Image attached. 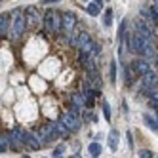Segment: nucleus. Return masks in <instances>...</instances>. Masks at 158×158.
<instances>
[{"label": "nucleus", "instance_id": "f257e3e1", "mask_svg": "<svg viewBox=\"0 0 158 158\" xmlns=\"http://www.w3.org/2000/svg\"><path fill=\"white\" fill-rule=\"evenodd\" d=\"M25 27H27V17L23 15V12H15V17L12 21V29H10V36H12L14 40H17L21 35L25 32Z\"/></svg>", "mask_w": 158, "mask_h": 158}, {"label": "nucleus", "instance_id": "f03ea898", "mask_svg": "<svg viewBox=\"0 0 158 158\" xmlns=\"http://www.w3.org/2000/svg\"><path fill=\"white\" fill-rule=\"evenodd\" d=\"M44 23H46V31L48 32H57L63 27V15L57 14V12H53V10H50V12L44 15Z\"/></svg>", "mask_w": 158, "mask_h": 158}, {"label": "nucleus", "instance_id": "7ed1b4c3", "mask_svg": "<svg viewBox=\"0 0 158 158\" xmlns=\"http://www.w3.org/2000/svg\"><path fill=\"white\" fill-rule=\"evenodd\" d=\"M40 139H42V145H48V143H53L55 139H59L61 137V133H59V128H57V124H46L42 130H40Z\"/></svg>", "mask_w": 158, "mask_h": 158}, {"label": "nucleus", "instance_id": "20e7f679", "mask_svg": "<svg viewBox=\"0 0 158 158\" xmlns=\"http://www.w3.org/2000/svg\"><path fill=\"white\" fill-rule=\"evenodd\" d=\"M78 112H80V110L73 107L69 112H65V114H63V118H61V120L67 124V128H69L71 131L80 130V126H82V120H80V116H78Z\"/></svg>", "mask_w": 158, "mask_h": 158}, {"label": "nucleus", "instance_id": "39448f33", "mask_svg": "<svg viewBox=\"0 0 158 158\" xmlns=\"http://www.w3.org/2000/svg\"><path fill=\"white\" fill-rule=\"evenodd\" d=\"M23 137H25V130H21L19 126H15L10 131V147H12V151H19V147L25 145Z\"/></svg>", "mask_w": 158, "mask_h": 158}, {"label": "nucleus", "instance_id": "423d86ee", "mask_svg": "<svg viewBox=\"0 0 158 158\" xmlns=\"http://www.w3.org/2000/svg\"><path fill=\"white\" fill-rule=\"evenodd\" d=\"M25 14H27V27H29V29H36V27H40L42 17H40L38 10H36L35 6H29V8L25 10Z\"/></svg>", "mask_w": 158, "mask_h": 158}, {"label": "nucleus", "instance_id": "0eeeda50", "mask_svg": "<svg viewBox=\"0 0 158 158\" xmlns=\"http://www.w3.org/2000/svg\"><path fill=\"white\" fill-rule=\"evenodd\" d=\"M74 27H76V15L73 12H65L63 14V27H61V31L65 32L67 36H71Z\"/></svg>", "mask_w": 158, "mask_h": 158}, {"label": "nucleus", "instance_id": "6e6552de", "mask_svg": "<svg viewBox=\"0 0 158 158\" xmlns=\"http://www.w3.org/2000/svg\"><path fill=\"white\" fill-rule=\"evenodd\" d=\"M23 143L29 147L31 151H38L40 147H42V139H40V135L36 133H32V131H25V137H23Z\"/></svg>", "mask_w": 158, "mask_h": 158}, {"label": "nucleus", "instance_id": "1a4fd4ad", "mask_svg": "<svg viewBox=\"0 0 158 158\" xmlns=\"http://www.w3.org/2000/svg\"><path fill=\"white\" fill-rule=\"evenodd\" d=\"M131 67H133V71L135 73H137L139 76H143V74H147V73H149L151 71V61L149 59H135L133 63H131Z\"/></svg>", "mask_w": 158, "mask_h": 158}, {"label": "nucleus", "instance_id": "9d476101", "mask_svg": "<svg viewBox=\"0 0 158 158\" xmlns=\"http://www.w3.org/2000/svg\"><path fill=\"white\" fill-rule=\"evenodd\" d=\"M103 0H92L89 2V6H88V14L92 15V17H95V15H99L101 14V10H103Z\"/></svg>", "mask_w": 158, "mask_h": 158}, {"label": "nucleus", "instance_id": "9b49d317", "mask_svg": "<svg viewBox=\"0 0 158 158\" xmlns=\"http://www.w3.org/2000/svg\"><path fill=\"white\" fill-rule=\"evenodd\" d=\"M86 105H88V99H86L84 94H74V95H73V107H74V109L82 110Z\"/></svg>", "mask_w": 158, "mask_h": 158}, {"label": "nucleus", "instance_id": "f8f14e48", "mask_svg": "<svg viewBox=\"0 0 158 158\" xmlns=\"http://www.w3.org/2000/svg\"><path fill=\"white\" fill-rule=\"evenodd\" d=\"M10 15H12V14H2V17H0V35H6V32H10V29H12V27H10V19H12V17H10Z\"/></svg>", "mask_w": 158, "mask_h": 158}, {"label": "nucleus", "instance_id": "ddd939ff", "mask_svg": "<svg viewBox=\"0 0 158 158\" xmlns=\"http://www.w3.org/2000/svg\"><path fill=\"white\" fill-rule=\"evenodd\" d=\"M89 40H92V38H89V35L82 31V32H78V36H76V40H74V46L80 50V48H84V46H86Z\"/></svg>", "mask_w": 158, "mask_h": 158}, {"label": "nucleus", "instance_id": "4468645a", "mask_svg": "<svg viewBox=\"0 0 158 158\" xmlns=\"http://www.w3.org/2000/svg\"><path fill=\"white\" fill-rule=\"evenodd\" d=\"M118 137H120L118 130H110V133H109V147H110V151L118 149Z\"/></svg>", "mask_w": 158, "mask_h": 158}, {"label": "nucleus", "instance_id": "2eb2a0df", "mask_svg": "<svg viewBox=\"0 0 158 158\" xmlns=\"http://www.w3.org/2000/svg\"><path fill=\"white\" fill-rule=\"evenodd\" d=\"M109 78H110V84L116 82V61H110L109 65Z\"/></svg>", "mask_w": 158, "mask_h": 158}, {"label": "nucleus", "instance_id": "dca6fc26", "mask_svg": "<svg viewBox=\"0 0 158 158\" xmlns=\"http://www.w3.org/2000/svg\"><path fill=\"white\" fill-rule=\"evenodd\" d=\"M143 120H145V124H147V126H149L152 131H158V122H156L154 118H151L149 114H145V116H143Z\"/></svg>", "mask_w": 158, "mask_h": 158}, {"label": "nucleus", "instance_id": "f3484780", "mask_svg": "<svg viewBox=\"0 0 158 158\" xmlns=\"http://www.w3.org/2000/svg\"><path fill=\"white\" fill-rule=\"evenodd\" d=\"M10 149V135H2V139H0V152H6Z\"/></svg>", "mask_w": 158, "mask_h": 158}, {"label": "nucleus", "instance_id": "a211bd4d", "mask_svg": "<svg viewBox=\"0 0 158 158\" xmlns=\"http://www.w3.org/2000/svg\"><path fill=\"white\" fill-rule=\"evenodd\" d=\"M110 23H112V10L107 8L105 14H103V25H105V27H110Z\"/></svg>", "mask_w": 158, "mask_h": 158}, {"label": "nucleus", "instance_id": "6ab92c4d", "mask_svg": "<svg viewBox=\"0 0 158 158\" xmlns=\"http://www.w3.org/2000/svg\"><path fill=\"white\" fill-rule=\"evenodd\" d=\"M88 151H89V154H92V156H99L101 154V145L99 143H92V145L88 147Z\"/></svg>", "mask_w": 158, "mask_h": 158}, {"label": "nucleus", "instance_id": "aec40b11", "mask_svg": "<svg viewBox=\"0 0 158 158\" xmlns=\"http://www.w3.org/2000/svg\"><path fill=\"white\" fill-rule=\"evenodd\" d=\"M65 151H67V147H65V145H59L57 149L52 152V156H53V158H59V156H63V152H65Z\"/></svg>", "mask_w": 158, "mask_h": 158}, {"label": "nucleus", "instance_id": "412c9836", "mask_svg": "<svg viewBox=\"0 0 158 158\" xmlns=\"http://www.w3.org/2000/svg\"><path fill=\"white\" fill-rule=\"evenodd\" d=\"M137 156H139V158H152L154 152H152V151H147V149H141V151L137 152Z\"/></svg>", "mask_w": 158, "mask_h": 158}, {"label": "nucleus", "instance_id": "4be33fe9", "mask_svg": "<svg viewBox=\"0 0 158 158\" xmlns=\"http://www.w3.org/2000/svg\"><path fill=\"white\" fill-rule=\"evenodd\" d=\"M151 19H152V23H154V25L158 27V10H156L154 6L151 8Z\"/></svg>", "mask_w": 158, "mask_h": 158}, {"label": "nucleus", "instance_id": "5701e85b", "mask_svg": "<svg viewBox=\"0 0 158 158\" xmlns=\"http://www.w3.org/2000/svg\"><path fill=\"white\" fill-rule=\"evenodd\" d=\"M103 114H105V118L110 122V107H109L107 101H103Z\"/></svg>", "mask_w": 158, "mask_h": 158}, {"label": "nucleus", "instance_id": "b1692460", "mask_svg": "<svg viewBox=\"0 0 158 158\" xmlns=\"http://www.w3.org/2000/svg\"><path fill=\"white\" fill-rule=\"evenodd\" d=\"M128 145L133 147V141H131V131H128Z\"/></svg>", "mask_w": 158, "mask_h": 158}, {"label": "nucleus", "instance_id": "393cba45", "mask_svg": "<svg viewBox=\"0 0 158 158\" xmlns=\"http://www.w3.org/2000/svg\"><path fill=\"white\" fill-rule=\"evenodd\" d=\"M55 2H59V0H42V4H55Z\"/></svg>", "mask_w": 158, "mask_h": 158}, {"label": "nucleus", "instance_id": "a878e982", "mask_svg": "<svg viewBox=\"0 0 158 158\" xmlns=\"http://www.w3.org/2000/svg\"><path fill=\"white\" fill-rule=\"evenodd\" d=\"M154 8H156V10H158V0H154Z\"/></svg>", "mask_w": 158, "mask_h": 158}, {"label": "nucleus", "instance_id": "bb28decb", "mask_svg": "<svg viewBox=\"0 0 158 158\" xmlns=\"http://www.w3.org/2000/svg\"><path fill=\"white\" fill-rule=\"evenodd\" d=\"M154 112H156V118H158V109H154Z\"/></svg>", "mask_w": 158, "mask_h": 158}]
</instances>
